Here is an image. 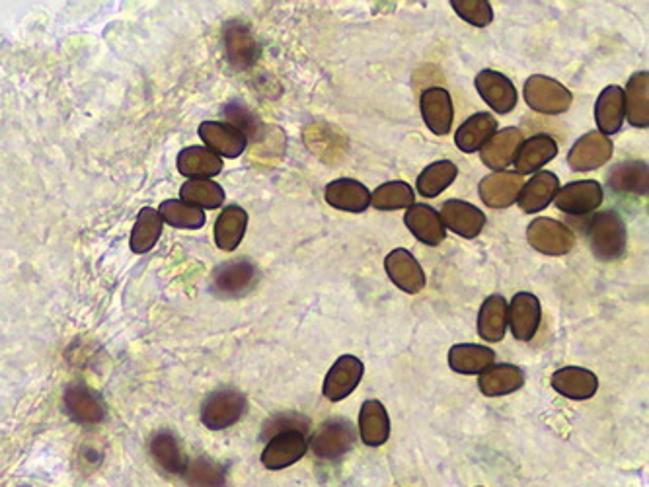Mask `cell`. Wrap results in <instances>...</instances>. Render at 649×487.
<instances>
[{"instance_id":"cell-32","label":"cell","mask_w":649,"mask_h":487,"mask_svg":"<svg viewBox=\"0 0 649 487\" xmlns=\"http://www.w3.org/2000/svg\"><path fill=\"white\" fill-rule=\"evenodd\" d=\"M496 133L497 121L492 113H474L460 125L455 133V143L462 152L472 154L482 149Z\"/></svg>"},{"instance_id":"cell-42","label":"cell","mask_w":649,"mask_h":487,"mask_svg":"<svg viewBox=\"0 0 649 487\" xmlns=\"http://www.w3.org/2000/svg\"><path fill=\"white\" fill-rule=\"evenodd\" d=\"M416 201L414 189L406 182H386L371 193V205L377 211H398L408 209Z\"/></svg>"},{"instance_id":"cell-4","label":"cell","mask_w":649,"mask_h":487,"mask_svg":"<svg viewBox=\"0 0 649 487\" xmlns=\"http://www.w3.org/2000/svg\"><path fill=\"white\" fill-rule=\"evenodd\" d=\"M258 267L248 258L221 263L211 277V291L223 299L246 297L258 283Z\"/></svg>"},{"instance_id":"cell-41","label":"cell","mask_w":649,"mask_h":487,"mask_svg":"<svg viewBox=\"0 0 649 487\" xmlns=\"http://www.w3.org/2000/svg\"><path fill=\"white\" fill-rule=\"evenodd\" d=\"M158 213L166 225L184 230H199L205 226V213L193 205H188L178 199H166L158 207Z\"/></svg>"},{"instance_id":"cell-16","label":"cell","mask_w":649,"mask_h":487,"mask_svg":"<svg viewBox=\"0 0 649 487\" xmlns=\"http://www.w3.org/2000/svg\"><path fill=\"white\" fill-rule=\"evenodd\" d=\"M386 273L390 281L404 293L408 295H418L421 289L425 287V273L420 262L414 258L412 252L404 248L392 250L386 260H384Z\"/></svg>"},{"instance_id":"cell-1","label":"cell","mask_w":649,"mask_h":487,"mask_svg":"<svg viewBox=\"0 0 649 487\" xmlns=\"http://www.w3.org/2000/svg\"><path fill=\"white\" fill-rule=\"evenodd\" d=\"M591 252L601 262H616L626 254L628 232L622 217L616 211L597 213L587 226Z\"/></svg>"},{"instance_id":"cell-23","label":"cell","mask_w":649,"mask_h":487,"mask_svg":"<svg viewBox=\"0 0 649 487\" xmlns=\"http://www.w3.org/2000/svg\"><path fill=\"white\" fill-rule=\"evenodd\" d=\"M326 203L347 213H363L371 205V191L357 180L340 178L326 186Z\"/></svg>"},{"instance_id":"cell-31","label":"cell","mask_w":649,"mask_h":487,"mask_svg":"<svg viewBox=\"0 0 649 487\" xmlns=\"http://www.w3.org/2000/svg\"><path fill=\"white\" fill-rule=\"evenodd\" d=\"M525 384V373L517 365L501 363V365H492L484 373H480L478 378V388L484 396L488 398H497V396H507L523 388Z\"/></svg>"},{"instance_id":"cell-45","label":"cell","mask_w":649,"mask_h":487,"mask_svg":"<svg viewBox=\"0 0 649 487\" xmlns=\"http://www.w3.org/2000/svg\"><path fill=\"white\" fill-rule=\"evenodd\" d=\"M308 429H310V421L305 415L293 412L277 413V415L269 417L268 421H266L262 437L271 439L273 435L283 433V431H301L306 435Z\"/></svg>"},{"instance_id":"cell-37","label":"cell","mask_w":649,"mask_h":487,"mask_svg":"<svg viewBox=\"0 0 649 487\" xmlns=\"http://www.w3.org/2000/svg\"><path fill=\"white\" fill-rule=\"evenodd\" d=\"M164 221L153 207H143L137 215V221L131 230L129 248L135 254H149L162 236Z\"/></svg>"},{"instance_id":"cell-33","label":"cell","mask_w":649,"mask_h":487,"mask_svg":"<svg viewBox=\"0 0 649 487\" xmlns=\"http://www.w3.org/2000/svg\"><path fill=\"white\" fill-rule=\"evenodd\" d=\"M624 90L620 86H607L595 104V121L599 127V133L605 137L620 133L624 125Z\"/></svg>"},{"instance_id":"cell-14","label":"cell","mask_w":649,"mask_h":487,"mask_svg":"<svg viewBox=\"0 0 649 487\" xmlns=\"http://www.w3.org/2000/svg\"><path fill=\"white\" fill-rule=\"evenodd\" d=\"M474 86L478 90V94L482 96V100L494 110V112L511 113L517 108L519 96H517V88L515 84L501 73L486 69L482 73H478Z\"/></svg>"},{"instance_id":"cell-36","label":"cell","mask_w":649,"mask_h":487,"mask_svg":"<svg viewBox=\"0 0 649 487\" xmlns=\"http://www.w3.org/2000/svg\"><path fill=\"white\" fill-rule=\"evenodd\" d=\"M507 332V300L492 295L484 300L478 314V336L490 343H499Z\"/></svg>"},{"instance_id":"cell-2","label":"cell","mask_w":649,"mask_h":487,"mask_svg":"<svg viewBox=\"0 0 649 487\" xmlns=\"http://www.w3.org/2000/svg\"><path fill=\"white\" fill-rule=\"evenodd\" d=\"M248 400L236 388H219L201 404V423L211 431H225L246 413Z\"/></svg>"},{"instance_id":"cell-29","label":"cell","mask_w":649,"mask_h":487,"mask_svg":"<svg viewBox=\"0 0 649 487\" xmlns=\"http://www.w3.org/2000/svg\"><path fill=\"white\" fill-rule=\"evenodd\" d=\"M496 363V351L486 345L459 343L449 351V367L459 375H480Z\"/></svg>"},{"instance_id":"cell-26","label":"cell","mask_w":649,"mask_h":487,"mask_svg":"<svg viewBox=\"0 0 649 487\" xmlns=\"http://www.w3.org/2000/svg\"><path fill=\"white\" fill-rule=\"evenodd\" d=\"M556 154H558V145L550 135H535L521 143L513 158V164L517 174L525 176V174H533L548 162H552Z\"/></svg>"},{"instance_id":"cell-7","label":"cell","mask_w":649,"mask_h":487,"mask_svg":"<svg viewBox=\"0 0 649 487\" xmlns=\"http://www.w3.org/2000/svg\"><path fill=\"white\" fill-rule=\"evenodd\" d=\"M223 47L230 67L236 71L254 67L260 57V45L252 28L242 20H230L223 26Z\"/></svg>"},{"instance_id":"cell-30","label":"cell","mask_w":649,"mask_h":487,"mask_svg":"<svg viewBox=\"0 0 649 487\" xmlns=\"http://www.w3.org/2000/svg\"><path fill=\"white\" fill-rule=\"evenodd\" d=\"M624 117L632 127H649V75L646 71L630 76L624 90Z\"/></svg>"},{"instance_id":"cell-40","label":"cell","mask_w":649,"mask_h":487,"mask_svg":"<svg viewBox=\"0 0 649 487\" xmlns=\"http://www.w3.org/2000/svg\"><path fill=\"white\" fill-rule=\"evenodd\" d=\"M225 189L211 180H188L180 189V199L197 209H219L225 203Z\"/></svg>"},{"instance_id":"cell-34","label":"cell","mask_w":649,"mask_h":487,"mask_svg":"<svg viewBox=\"0 0 649 487\" xmlns=\"http://www.w3.org/2000/svg\"><path fill=\"white\" fill-rule=\"evenodd\" d=\"M359 435L367 447H382L390 437V417L379 400H367L359 412Z\"/></svg>"},{"instance_id":"cell-8","label":"cell","mask_w":649,"mask_h":487,"mask_svg":"<svg viewBox=\"0 0 649 487\" xmlns=\"http://www.w3.org/2000/svg\"><path fill=\"white\" fill-rule=\"evenodd\" d=\"M63 408L82 427H94L106 417L104 400L84 382H73L67 386L63 394Z\"/></svg>"},{"instance_id":"cell-13","label":"cell","mask_w":649,"mask_h":487,"mask_svg":"<svg viewBox=\"0 0 649 487\" xmlns=\"http://www.w3.org/2000/svg\"><path fill=\"white\" fill-rule=\"evenodd\" d=\"M363 373H365V365L357 357L342 355L324 378V388H322L324 398L330 402H342L355 392V388L363 378Z\"/></svg>"},{"instance_id":"cell-15","label":"cell","mask_w":649,"mask_h":487,"mask_svg":"<svg viewBox=\"0 0 649 487\" xmlns=\"http://www.w3.org/2000/svg\"><path fill=\"white\" fill-rule=\"evenodd\" d=\"M542 320L540 300L533 293H517L511 304H507V326L517 341H531L535 338Z\"/></svg>"},{"instance_id":"cell-6","label":"cell","mask_w":649,"mask_h":487,"mask_svg":"<svg viewBox=\"0 0 649 487\" xmlns=\"http://www.w3.org/2000/svg\"><path fill=\"white\" fill-rule=\"evenodd\" d=\"M527 240L544 256H566L575 248L572 228L548 217H538L529 225Z\"/></svg>"},{"instance_id":"cell-10","label":"cell","mask_w":649,"mask_h":487,"mask_svg":"<svg viewBox=\"0 0 649 487\" xmlns=\"http://www.w3.org/2000/svg\"><path fill=\"white\" fill-rule=\"evenodd\" d=\"M308 450V441L301 431H283L273 435L262 452V464L271 470H285L297 464Z\"/></svg>"},{"instance_id":"cell-3","label":"cell","mask_w":649,"mask_h":487,"mask_svg":"<svg viewBox=\"0 0 649 487\" xmlns=\"http://www.w3.org/2000/svg\"><path fill=\"white\" fill-rule=\"evenodd\" d=\"M357 441L355 427L349 419H330L318 427V431L310 439L312 454L322 462H338Z\"/></svg>"},{"instance_id":"cell-17","label":"cell","mask_w":649,"mask_h":487,"mask_svg":"<svg viewBox=\"0 0 649 487\" xmlns=\"http://www.w3.org/2000/svg\"><path fill=\"white\" fill-rule=\"evenodd\" d=\"M197 133H199L201 141L205 143V149L211 150L217 156L238 158L240 154H244V150L248 147V139L240 131L230 127L229 123L203 121L197 129Z\"/></svg>"},{"instance_id":"cell-5","label":"cell","mask_w":649,"mask_h":487,"mask_svg":"<svg viewBox=\"0 0 649 487\" xmlns=\"http://www.w3.org/2000/svg\"><path fill=\"white\" fill-rule=\"evenodd\" d=\"M525 102L535 112L546 115H560L572 106V92L558 80L550 76L535 75L525 82L523 88Z\"/></svg>"},{"instance_id":"cell-28","label":"cell","mask_w":649,"mask_h":487,"mask_svg":"<svg viewBox=\"0 0 649 487\" xmlns=\"http://www.w3.org/2000/svg\"><path fill=\"white\" fill-rule=\"evenodd\" d=\"M151 456H153L156 466L166 472L168 476H182L186 466H188V458L182 450V445L178 441V437L172 431H158L154 433L151 439Z\"/></svg>"},{"instance_id":"cell-27","label":"cell","mask_w":649,"mask_h":487,"mask_svg":"<svg viewBox=\"0 0 649 487\" xmlns=\"http://www.w3.org/2000/svg\"><path fill=\"white\" fill-rule=\"evenodd\" d=\"M176 168L190 180H209L223 172V158L205 147H186L176 158Z\"/></svg>"},{"instance_id":"cell-35","label":"cell","mask_w":649,"mask_h":487,"mask_svg":"<svg viewBox=\"0 0 649 487\" xmlns=\"http://www.w3.org/2000/svg\"><path fill=\"white\" fill-rule=\"evenodd\" d=\"M248 228V213L238 207V205H229L221 211L219 219L215 221V244L223 252H234Z\"/></svg>"},{"instance_id":"cell-38","label":"cell","mask_w":649,"mask_h":487,"mask_svg":"<svg viewBox=\"0 0 649 487\" xmlns=\"http://www.w3.org/2000/svg\"><path fill=\"white\" fill-rule=\"evenodd\" d=\"M459 176V168L455 162L451 160H439L429 164L420 176H418V193L425 199H433L437 195H441L449 186H453V182Z\"/></svg>"},{"instance_id":"cell-43","label":"cell","mask_w":649,"mask_h":487,"mask_svg":"<svg viewBox=\"0 0 649 487\" xmlns=\"http://www.w3.org/2000/svg\"><path fill=\"white\" fill-rule=\"evenodd\" d=\"M223 113H225V119H227L230 127L240 131L248 141H260L262 139L264 123L246 104L234 100V102H229L225 106Z\"/></svg>"},{"instance_id":"cell-12","label":"cell","mask_w":649,"mask_h":487,"mask_svg":"<svg viewBox=\"0 0 649 487\" xmlns=\"http://www.w3.org/2000/svg\"><path fill=\"white\" fill-rule=\"evenodd\" d=\"M421 117L427 129L433 135L445 137L451 133L453 119H455V108L451 94L445 88L433 86L421 92L420 98Z\"/></svg>"},{"instance_id":"cell-24","label":"cell","mask_w":649,"mask_h":487,"mask_svg":"<svg viewBox=\"0 0 649 487\" xmlns=\"http://www.w3.org/2000/svg\"><path fill=\"white\" fill-rule=\"evenodd\" d=\"M607 184L612 191L622 195L648 197L649 170L644 160H626L612 168L607 176Z\"/></svg>"},{"instance_id":"cell-9","label":"cell","mask_w":649,"mask_h":487,"mask_svg":"<svg viewBox=\"0 0 649 487\" xmlns=\"http://www.w3.org/2000/svg\"><path fill=\"white\" fill-rule=\"evenodd\" d=\"M605 191L603 186L595 180H581V182H570L568 186L560 189L554 197V205L573 217H583L593 213L603 205Z\"/></svg>"},{"instance_id":"cell-11","label":"cell","mask_w":649,"mask_h":487,"mask_svg":"<svg viewBox=\"0 0 649 487\" xmlns=\"http://www.w3.org/2000/svg\"><path fill=\"white\" fill-rule=\"evenodd\" d=\"M612 150L614 145L609 137L591 131L573 145L568 154V164L573 172H593L611 160Z\"/></svg>"},{"instance_id":"cell-44","label":"cell","mask_w":649,"mask_h":487,"mask_svg":"<svg viewBox=\"0 0 649 487\" xmlns=\"http://www.w3.org/2000/svg\"><path fill=\"white\" fill-rule=\"evenodd\" d=\"M451 6L464 22L476 28H486L494 20V8L488 0H453Z\"/></svg>"},{"instance_id":"cell-20","label":"cell","mask_w":649,"mask_h":487,"mask_svg":"<svg viewBox=\"0 0 649 487\" xmlns=\"http://www.w3.org/2000/svg\"><path fill=\"white\" fill-rule=\"evenodd\" d=\"M404 223L425 246H439L447 238V228L443 226L439 213L429 205L414 203L412 207H408Z\"/></svg>"},{"instance_id":"cell-21","label":"cell","mask_w":649,"mask_h":487,"mask_svg":"<svg viewBox=\"0 0 649 487\" xmlns=\"http://www.w3.org/2000/svg\"><path fill=\"white\" fill-rule=\"evenodd\" d=\"M550 382H552V388L560 396L570 398V400H575V402L589 400L599 390V378L595 376V373H591L589 369H583V367H564V369H558L552 375Z\"/></svg>"},{"instance_id":"cell-22","label":"cell","mask_w":649,"mask_h":487,"mask_svg":"<svg viewBox=\"0 0 649 487\" xmlns=\"http://www.w3.org/2000/svg\"><path fill=\"white\" fill-rule=\"evenodd\" d=\"M523 133L517 127H505L480 149L482 162L496 172H505L523 143Z\"/></svg>"},{"instance_id":"cell-19","label":"cell","mask_w":649,"mask_h":487,"mask_svg":"<svg viewBox=\"0 0 649 487\" xmlns=\"http://www.w3.org/2000/svg\"><path fill=\"white\" fill-rule=\"evenodd\" d=\"M523 176L517 172H494L480 182V197L492 209H507L517 203Z\"/></svg>"},{"instance_id":"cell-39","label":"cell","mask_w":649,"mask_h":487,"mask_svg":"<svg viewBox=\"0 0 649 487\" xmlns=\"http://www.w3.org/2000/svg\"><path fill=\"white\" fill-rule=\"evenodd\" d=\"M182 476L190 487H227V470L209 456L190 460Z\"/></svg>"},{"instance_id":"cell-25","label":"cell","mask_w":649,"mask_h":487,"mask_svg":"<svg viewBox=\"0 0 649 487\" xmlns=\"http://www.w3.org/2000/svg\"><path fill=\"white\" fill-rule=\"evenodd\" d=\"M558 191H560V180L556 174L536 172L527 184H523L517 203H519L521 211L527 215L540 213L550 203H554V197Z\"/></svg>"},{"instance_id":"cell-18","label":"cell","mask_w":649,"mask_h":487,"mask_svg":"<svg viewBox=\"0 0 649 487\" xmlns=\"http://www.w3.org/2000/svg\"><path fill=\"white\" fill-rule=\"evenodd\" d=\"M439 217H441L445 228L453 230L455 234H459L462 238H468V240L480 236V232L486 226V215L478 207H474L466 201H460V199L445 201Z\"/></svg>"}]
</instances>
